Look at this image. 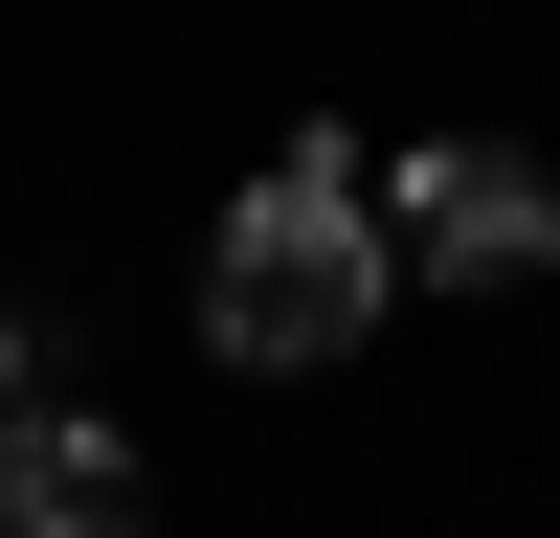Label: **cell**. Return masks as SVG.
I'll return each instance as SVG.
<instances>
[{
	"mask_svg": "<svg viewBox=\"0 0 560 538\" xmlns=\"http://www.w3.org/2000/svg\"><path fill=\"white\" fill-rule=\"evenodd\" d=\"M359 202H382L404 292H538L560 269V179L516 134H359Z\"/></svg>",
	"mask_w": 560,
	"mask_h": 538,
	"instance_id": "2",
	"label": "cell"
},
{
	"mask_svg": "<svg viewBox=\"0 0 560 538\" xmlns=\"http://www.w3.org/2000/svg\"><path fill=\"white\" fill-rule=\"evenodd\" d=\"M0 538H158V471H135V426H90V404H23V426H0Z\"/></svg>",
	"mask_w": 560,
	"mask_h": 538,
	"instance_id": "3",
	"label": "cell"
},
{
	"mask_svg": "<svg viewBox=\"0 0 560 538\" xmlns=\"http://www.w3.org/2000/svg\"><path fill=\"white\" fill-rule=\"evenodd\" d=\"M23 404H45V337H23V314H0V426H23Z\"/></svg>",
	"mask_w": 560,
	"mask_h": 538,
	"instance_id": "4",
	"label": "cell"
},
{
	"mask_svg": "<svg viewBox=\"0 0 560 538\" xmlns=\"http://www.w3.org/2000/svg\"><path fill=\"white\" fill-rule=\"evenodd\" d=\"M382 314H404V269H382V202H359V134H292L269 179H224L202 337L247 359V382H314V359H359Z\"/></svg>",
	"mask_w": 560,
	"mask_h": 538,
	"instance_id": "1",
	"label": "cell"
}]
</instances>
